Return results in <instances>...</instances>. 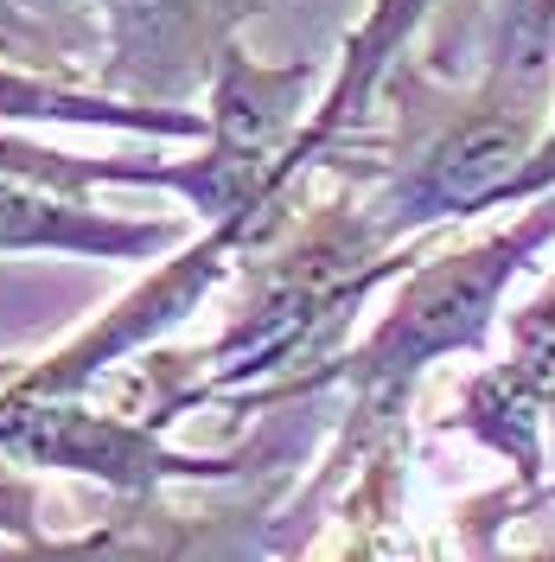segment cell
Wrapping results in <instances>:
<instances>
[{
    "instance_id": "obj_9",
    "label": "cell",
    "mask_w": 555,
    "mask_h": 562,
    "mask_svg": "<svg viewBox=\"0 0 555 562\" xmlns=\"http://www.w3.org/2000/svg\"><path fill=\"white\" fill-rule=\"evenodd\" d=\"M0 58L45 77L97 83V65H103L97 0H0Z\"/></svg>"
},
{
    "instance_id": "obj_13",
    "label": "cell",
    "mask_w": 555,
    "mask_h": 562,
    "mask_svg": "<svg viewBox=\"0 0 555 562\" xmlns=\"http://www.w3.org/2000/svg\"><path fill=\"white\" fill-rule=\"evenodd\" d=\"M45 537V492L33 473L0 460V543H33Z\"/></svg>"
},
{
    "instance_id": "obj_15",
    "label": "cell",
    "mask_w": 555,
    "mask_h": 562,
    "mask_svg": "<svg viewBox=\"0 0 555 562\" xmlns=\"http://www.w3.org/2000/svg\"><path fill=\"white\" fill-rule=\"evenodd\" d=\"M523 562H555V537L543 543V550H536V557H523Z\"/></svg>"
},
{
    "instance_id": "obj_11",
    "label": "cell",
    "mask_w": 555,
    "mask_h": 562,
    "mask_svg": "<svg viewBox=\"0 0 555 562\" xmlns=\"http://www.w3.org/2000/svg\"><path fill=\"white\" fill-rule=\"evenodd\" d=\"M173 160L160 154H70L52 140L26 135L13 122H0V179H20V186H45V192H70V199H97L103 186H147V192H167Z\"/></svg>"
},
{
    "instance_id": "obj_12",
    "label": "cell",
    "mask_w": 555,
    "mask_h": 562,
    "mask_svg": "<svg viewBox=\"0 0 555 562\" xmlns=\"http://www.w3.org/2000/svg\"><path fill=\"white\" fill-rule=\"evenodd\" d=\"M555 58V0H486V45H479V70L543 90Z\"/></svg>"
},
{
    "instance_id": "obj_1",
    "label": "cell",
    "mask_w": 555,
    "mask_h": 562,
    "mask_svg": "<svg viewBox=\"0 0 555 562\" xmlns=\"http://www.w3.org/2000/svg\"><path fill=\"white\" fill-rule=\"evenodd\" d=\"M434 244L441 237L389 244L358 192L301 205L269 244L243 256V301L230 307L224 333L199 351L154 364V403L140 409V422L167 428L179 409L211 396L287 403L326 390L332 364L351 351L346 339L371 294L416 269Z\"/></svg>"
},
{
    "instance_id": "obj_8",
    "label": "cell",
    "mask_w": 555,
    "mask_h": 562,
    "mask_svg": "<svg viewBox=\"0 0 555 562\" xmlns=\"http://www.w3.org/2000/svg\"><path fill=\"white\" fill-rule=\"evenodd\" d=\"M0 122L13 128H109V135H140V140H205V109L179 103H135L97 83H70L45 70L7 65L0 58Z\"/></svg>"
},
{
    "instance_id": "obj_4",
    "label": "cell",
    "mask_w": 555,
    "mask_h": 562,
    "mask_svg": "<svg viewBox=\"0 0 555 562\" xmlns=\"http://www.w3.org/2000/svg\"><path fill=\"white\" fill-rule=\"evenodd\" d=\"M237 269H243V244L230 231H199L154 276H140L122 301H109L90 326H77L65 346H52L45 358H26L0 378L13 390H33V396H90L115 364H128L147 346H160L167 333H179L211 301V288L230 281Z\"/></svg>"
},
{
    "instance_id": "obj_2",
    "label": "cell",
    "mask_w": 555,
    "mask_h": 562,
    "mask_svg": "<svg viewBox=\"0 0 555 562\" xmlns=\"http://www.w3.org/2000/svg\"><path fill=\"white\" fill-rule=\"evenodd\" d=\"M555 249V192L518 205L505 224L466 244H434L416 269H403L377 326L332 364L326 384L351 390L346 448H371L409 409L416 384L448 358H486L505 319V294Z\"/></svg>"
},
{
    "instance_id": "obj_3",
    "label": "cell",
    "mask_w": 555,
    "mask_h": 562,
    "mask_svg": "<svg viewBox=\"0 0 555 562\" xmlns=\"http://www.w3.org/2000/svg\"><path fill=\"white\" fill-rule=\"evenodd\" d=\"M543 128V90L479 70L473 90H448L396 115V135L377 160V192L364 205L389 244H421L448 224L505 211Z\"/></svg>"
},
{
    "instance_id": "obj_10",
    "label": "cell",
    "mask_w": 555,
    "mask_h": 562,
    "mask_svg": "<svg viewBox=\"0 0 555 562\" xmlns=\"http://www.w3.org/2000/svg\"><path fill=\"white\" fill-rule=\"evenodd\" d=\"M192 550H199V530L179 512H160V492H147V498H135V512L97 530L0 543V562H192Z\"/></svg>"
},
{
    "instance_id": "obj_6",
    "label": "cell",
    "mask_w": 555,
    "mask_h": 562,
    "mask_svg": "<svg viewBox=\"0 0 555 562\" xmlns=\"http://www.w3.org/2000/svg\"><path fill=\"white\" fill-rule=\"evenodd\" d=\"M453 428L518 467L523 498L555 486V262L518 314H505V358L460 390Z\"/></svg>"
},
{
    "instance_id": "obj_7",
    "label": "cell",
    "mask_w": 555,
    "mask_h": 562,
    "mask_svg": "<svg viewBox=\"0 0 555 562\" xmlns=\"http://www.w3.org/2000/svg\"><path fill=\"white\" fill-rule=\"evenodd\" d=\"M185 249L179 217H128L97 199L0 179V256H70V262H160Z\"/></svg>"
},
{
    "instance_id": "obj_5",
    "label": "cell",
    "mask_w": 555,
    "mask_h": 562,
    "mask_svg": "<svg viewBox=\"0 0 555 562\" xmlns=\"http://www.w3.org/2000/svg\"><path fill=\"white\" fill-rule=\"evenodd\" d=\"M269 7L275 0H97L103 13L97 83L135 103L192 109L211 90L217 58Z\"/></svg>"
},
{
    "instance_id": "obj_14",
    "label": "cell",
    "mask_w": 555,
    "mask_h": 562,
    "mask_svg": "<svg viewBox=\"0 0 555 562\" xmlns=\"http://www.w3.org/2000/svg\"><path fill=\"white\" fill-rule=\"evenodd\" d=\"M555 192V109H550V128H543V140H536V154L523 160L518 186H511V199H505V211L530 205V199H550Z\"/></svg>"
}]
</instances>
